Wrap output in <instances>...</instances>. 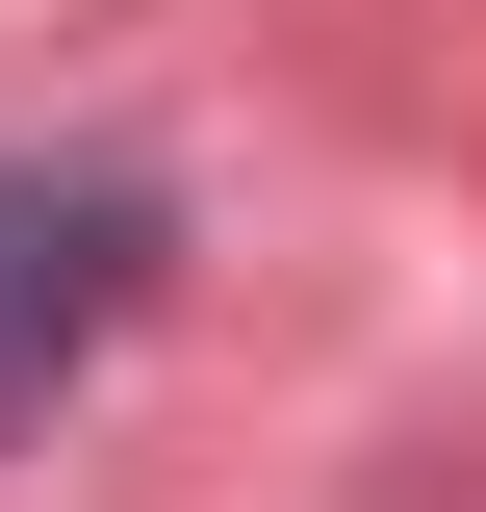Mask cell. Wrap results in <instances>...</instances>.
Returning a JSON list of instances; mask_svg holds the SVG:
<instances>
[{"label":"cell","instance_id":"1","mask_svg":"<svg viewBox=\"0 0 486 512\" xmlns=\"http://www.w3.org/2000/svg\"><path fill=\"white\" fill-rule=\"evenodd\" d=\"M128 282H154V205H128V180H0V410H26Z\"/></svg>","mask_w":486,"mask_h":512}]
</instances>
